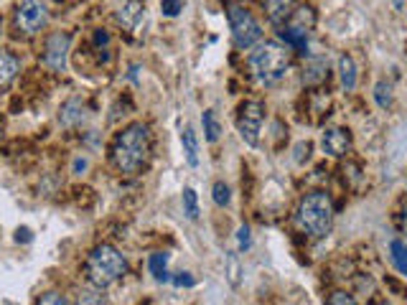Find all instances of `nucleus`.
I'll return each mask as SVG.
<instances>
[{
	"mask_svg": "<svg viewBox=\"0 0 407 305\" xmlns=\"http://www.w3.org/2000/svg\"><path fill=\"white\" fill-rule=\"evenodd\" d=\"M112 163L122 176H140L151 160V130L143 123L122 128L112 140Z\"/></svg>",
	"mask_w": 407,
	"mask_h": 305,
	"instance_id": "obj_1",
	"label": "nucleus"
},
{
	"mask_svg": "<svg viewBox=\"0 0 407 305\" xmlns=\"http://www.w3.org/2000/svg\"><path fill=\"white\" fill-rule=\"evenodd\" d=\"M296 227L303 234L313 237V239H323L331 234L333 227V204L328 194L323 191H311L301 199L296 209Z\"/></svg>",
	"mask_w": 407,
	"mask_h": 305,
	"instance_id": "obj_2",
	"label": "nucleus"
},
{
	"mask_svg": "<svg viewBox=\"0 0 407 305\" xmlns=\"http://www.w3.org/2000/svg\"><path fill=\"white\" fill-rule=\"evenodd\" d=\"M250 69L265 87H273L291 69V48L278 41H260L250 53Z\"/></svg>",
	"mask_w": 407,
	"mask_h": 305,
	"instance_id": "obj_3",
	"label": "nucleus"
},
{
	"mask_svg": "<svg viewBox=\"0 0 407 305\" xmlns=\"http://www.w3.org/2000/svg\"><path fill=\"white\" fill-rule=\"evenodd\" d=\"M84 275L92 288L105 290L115 285L120 277L128 275V262L120 254V249H115L112 244H99L89 252L87 262H84Z\"/></svg>",
	"mask_w": 407,
	"mask_h": 305,
	"instance_id": "obj_4",
	"label": "nucleus"
},
{
	"mask_svg": "<svg viewBox=\"0 0 407 305\" xmlns=\"http://www.w3.org/2000/svg\"><path fill=\"white\" fill-rule=\"evenodd\" d=\"M227 21H229V29H232V38L237 48H252L260 43L262 29L247 8L232 3V6L227 8Z\"/></svg>",
	"mask_w": 407,
	"mask_h": 305,
	"instance_id": "obj_5",
	"label": "nucleus"
},
{
	"mask_svg": "<svg viewBox=\"0 0 407 305\" xmlns=\"http://www.w3.org/2000/svg\"><path fill=\"white\" fill-rule=\"evenodd\" d=\"M49 24V6L44 0H21L13 13V29L18 36L31 38Z\"/></svg>",
	"mask_w": 407,
	"mask_h": 305,
	"instance_id": "obj_6",
	"label": "nucleus"
},
{
	"mask_svg": "<svg viewBox=\"0 0 407 305\" xmlns=\"http://www.w3.org/2000/svg\"><path fill=\"white\" fill-rule=\"evenodd\" d=\"M262 120H265V107L257 100H247L239 105L237 110V130L242 140L247 145L255 148L260 143V130H262Z\"/></svg>",
	"mask_w": 407,
	"mask_h": 305,
	"instance_id": "obj_7",
	"label": "nucleus"
},
{
	"mask_svg": "<svg viewBox=\"0 0 407 305\" xmlns=\"http://www.w3.org/2000/svg\"><path fill=\"white\" fill-rule=\"evenodd\" d=\"M69 48H71V36L69 33H51L46 38V51H44V64L51 71H64L66 69V59H69Z\"/></svg>",
	"mask_w": 407,
	"mask_h": 305,
	"instance_id": "obj_8",
	"label": "nucleus"
},
{
	"mask_svg": "<svg viewBox=\"0 0 407 305\" xmlns=\"http://www.w3.org/2000/svg\"><path fill=\"white\" fill-rule=\"evenodd\" d=\"M321 145L331 158H343L351 150V133L346 128H328L321 138Z\"/></svg>",
	"mask_w": 407,
	"mask_h": 305,
	"instance_id": "obj_9",
	"label": "nucleus"
},
{
	"mask_svg": "<svg viewBox=\"0 0 407 305\" xmlns=\"http://www.w3.org/2000/svg\"><path fill=\"white\" fill-rule=\"evenodd\" d=\"M262 8H265V16L270 18V24L285 26L298 8V0H262Z\"/></svg>",
	"mask_w": 407,
	"mask_h": 305,
	"instance_id": "obj_10",
	"label": "nucleus"
},
{
	"mask_svg": "<svg viewBox=\"0 0 407 305\" xmlns=\"http://www.w3.org/2000/svg\"><path fill=\"white\" fill-rule=\"evenodd\" d=\"M143 13H146V8H143V3H140V0H128V3H125V6L115 13V21L125 31H135L140 21H143Z\"/></svg>",
	"mask_w": 407,
	"mask_h": 305,
	"instance_id": "obj_11",
	"label": "nucleus"
},
{
	"mask_svg": "<svg viewBox=\"0 0 407 305\" xmlns=\"http://www.w3.org/2000/svg\"><path fill=\"white\" fill-rule=\"evenodd\" d=\"M328 76V61L323 56H313V59L306 61V69H303V84L306 87H318L326 82Z\"/></svg>",
	"mask_w": 407,
	"mask_h": 305,
	"instance_id": "obj_12",
	"label": "nucleus"
},
{
	"mask_svg": "<svg viewBox=\"0 0 407 305\" xmlns=\"http://www.w3.org/2000/svg\"><path fill=\"white\" fill-rule=\"evenodd\" d=\"M21 71V61L18 56H13L11 51H3L0 48V89H8L13 84V79Z\"/></svg>",
	"mask_w": 407,
	"mask_h": 305,
	"instance_id": "obj_13",
	"label": "nucleus"
},
{
	"mask_svg": "<svg viewBox=\"0 0 407 305\" xmlns=\"http://www.w3.org/2000/svg\"><path fill=\"white\" fill-rule=\"evenodd\" d=\"M285 26H291V29L308 36V31H313V26H316V11L311 6H298Z\"/></svg>",
	"mask_w": 407,
	"mask_h": 305,
	"instance_id": "obj_14",
	"label": "nucleus"
},
{
	"mask_svg": "<svg viewBox=\"0 0 407 305\" xmlns=\"http://www.w3.org/2000/svg\"><path fill=\"white\" fill-rule=\"evenodd\" d=\"M278 36H280V41H285V46L288 48H296V51H301V53H308V36L306 33L291 29V26H280Z\"/></svg>",
	"mask_w": 407,
	"mask_h": 305,
	"instance_id": "obj_15",
	"label": "nucleus"
},
{
	"mask_svg": "<svg viewBox=\"0 0 407 305\" xmlns=\"http://www.w3.org/2000/svg\"><path fill=\"white\" fill-rule=\"evenodd\" d=\"M81 120H84V102L76 100V97L66 102V105L61 107V112H59V123L64 125V128H74Z\"/></svg>",
	"mask_w": 407,
	"mask_h": 305,
	"instance_id": "obj_16",
	"label": "nucleus"
},
{
	"mask_svg": "<svg viewBox=\"0 0 407 305\" xmlns=\"http://www.w3.org/2000/svg\"><path fill=\"white\" fill-rule=\"evenodd\" d=\"M338 79H341V87L346 89V92H351V89L356 87V66L349 53H341V56H338Z\"/></svg>",
	"mask_w": 407,
	"mask_h": 305,
	"instance_id": "obj_17",
	"label": "nucleus"
},
{
	"mask_svg": "<svg viewBox=\"0 0 407 305\" xmlns=\"http://www.w3.org/2000/svg\"><path fill=\"white\" fill-rule=\"evenodd\" d=\"M181 143H184V152H186L189 165L196 168L199 165V140H196V133H194L191 125L184 128V133H181Z\"/></svg>",
	"mask_w": 407,
	"mask_h": 305,
	"instance_id": "obj_18",
	"label": "nucleus"
},
{
	"mask_svg": "<svg viewBox=\"0 0 407 305\" xmlns=\"http://www.w3.org/2000/svg\"><path fill=\"white\" fill-rule=\"evenodd\" d=\"M224 275H227L232 288H239V282H242V264H239L237 252L224 254Z\"/></svg>",
	"mask_w": 407,
	"mask_h": 305,
	"instance_id": "obj_19",
	"label": "nucleus"
},
{
	"mask_svg": "<svg viewBox=\"0 0 407 305\" xmlns=\"http://www.w3.org/2000/svg\"><path fill=\"white\" fill-rule=\"evenodd\" d=\"M201 123H204V135H206V140H209V143L219 140L221 125H219V120H216V112L214 110H206L201 115Z\"/></svg>",
	"mask_w": 407,
	"mask_h": 305,
	"instance_id": "obj_20",
	"label": "nucleus"
},
{
	"mask_svg": "<svg viewBox=\"0 0 407 305\" xmlns=\"http://www.w3.org/2000/svg\"><path fill=\"white\" fill-rule=\"evenodd\" d=\"M151 272H153V277L156 280H161V282H169L171 280V275H169V270H166V264H169V254L166 252H156V254H151Z\"/></svg>",
	"mask_w": 407,
	"mask_h": 305,
	"instance_id": "obj_21",
	"label": "nucleus"
},
{
	"mask_svg": "<svg viewBox=\"0 0 407 305\" xmlns=\"http://www.w3.org/2000/svg\"><path fill=\"white\" fill-rule=\"evenodd\" d=\"M390 249H392V262H395V267L407 277V244L400 239H395L390 244Z\"/></svg>",
	"mask_w": 407,
	"mask_h": 305,
	"instance_id": "obj_22",
	"label": "nucleus"
},
{
	"mask_svg": "<svg viewBox=\"0 0 407 305\" xmlns=\"http://www.w3.org/2000/svg\"><path fill=\"white\" fill-rule=\"evenodd\" d=\"M374 102H377L382 110H390L392 107V84L390 82H377V87H374Z\"/></svg>",
	"mask_w": 407,
	"mask_h": 305,
	"instance_id": "obj_23",
	"label": "nucleus"
},
{
	"mask_svg": "<svg viewBox=\"0 0 407 305\" xmlns=\"http://www.w3.org/2000/svg\"><path fill=\"white\" fill-rule=\"evenodd\" d=\"M184 214H186L191 222L199 219V199H196V191H194V188H186V191H184Z\"/></svg>",
	"mask_w": 407,
	"mask_h": 305,
	"instance_id": "obj_24",
	"label": "nucleus"
},
{
	"mask_svg": "<svg viewBox=\"0 0 407 305\" xmlns=\"http://www.w3.org/2000/svg\"><path fill=\"white\" fill-rule=\"evenodd\" d=\"M76 305H107L102 290H81L79 298H76Z\"/></svg>",
	"mask_w": 407,
	"mask_h": 305,
	"instance_id": "obj_25",
	"label": "nucleus"
},
{
	"mask_svg": "<svg viewBox=\"0 0 407 305\" xmlns=\"http://www.w3.org/2000/svg\"><path fill=\"white\" fill-rule=\"evenodd\" d=\"M211 196H214L216 206H229V201H232V191H229L227 183H221V181L214 183V188H211Z\"/></svg>",
	"mask_w": 407,
	"mask_h": 305,
	"instance_id": "obj_26",
	"label": "nucleus"
},
{
	"mask_svg": "<svg viewBox=\"0 0 407 305\" xmlns=\"http://www.w3.org/2000/svg\"><path fill=\"white\" fill-rule=\"evenodd\" d=\"M326 305H359L354 298H351L349 293H343V290H336V293H331L328 298H326Z\"/></svg>",
	"mask_w": 407,
	"mask_h": 305,
	"instance_id": "obj_27",
	"label": "nucleus"
},
{
	"mask_svg": "<svg viewBox=\"0 0 407 305\" xmlns=\"http://www.w3.org/2000/svg\"><path fill=\"white\" fill-rule=\"evenodd\" d=\"M161 11H163V16L176 18L181 11H184V0H161Z\"/></svg>",
	"mask_w": 407,
	"mask_h": 305,
	"instance_id": "obj_28",
	"label": "nucleus"
},
{
	"mask_svg": "<svg viewBox=\"0 0 407 305\" xmlns=\"http://www.w3.org/2000/svg\"><path fill=\"white\" fill-rule=\"evenodd\" d=\"M36 305H69V300H66L61 293H54V290H51V293L41 295L39 303H36Z\"/></svg>",
	"mask_w": 407,
	"mask_h": 305,
	"instance_id": "obj_29",
	"label": "nucleus"
},
{
	"mask_svg": "<svg viewBox=\"0 0 407 305\" xmlns=\"http://www.w3.org/2000/svg\"><path fill=\"white\" fill-rule=\"evenodd\" d=\"M237 244L242 252H247L252 247V237H250V227H239L237 229Z\"/></svg>",
	"mask_w": 407,
	"mask_h": 305,
	"instance_id": "obj_30",
	"label": "nucleus"
},
{
	"mask_svg": "<svg viewBox=\"0 0 407 305\" xmlns=\"http://www.w3.org/2000/svg\"><path fill=\"white\" fill-rule=\"evenodd\" d=\"M341 173H349L351 188H356V186H359L361 173H359V165H356V163H346V165H343V170H341Z\"/></svg>",
	"mask_w": 407,
	"mask_h": 305,
	"instance_id": "obj_31",
	"label": "nucleus"
},
{
	"mask_svg": "<svg viewBox=\"0 0 407 305\" xmlns=\"http://www.w3.org/2000/svg\"><path fill=\"white\" fill-rule=\"evenodd\" d=\"M171 280H174L179 288H191V285H194V277L189 275V272H179V275L171 277Z\"/></svg>",
	"mask_w": 407,
	"mask_h": 305,
	"instance_id": "obj_32",
	"label": "nucleus"
},
{
	"mask_svg": "<svg viewBox=\"0 0 407 305\" xmlns=\"http://www.w3.org/2000/svg\"><path fill=\"white\" fill-rule=\"evenodd\" d=\"M397 227H400L402 237H405V239H407V204L402 206V212L397 214Z\"/></svg>",
	"mask_w": 407,
	"mask_h": 305,
	"instance_id": "obj_33",
	"label": "nucleus"
},
{
	"mask_svg": "<svg viewBox=\"0 0 407 305\" xmlns=\"http://www.w3.org/2000/svg\"><path fill=\"white\" fill-rule=\"evenodd\" d=\"M16 242H31V229H18L16 232Z\"/></svg>",
	"mask_w": 407,
	"mask_h": 305,
	"instance_id": "obj_34",
	"label": "nucleus"
},
{
	"mask_svg": "<svg viewBox=\"0 0 407 305\" xmlns=\"http://www.w3.org/2000/svg\"><path fill=\"white\" fill-rule=\"evenodd\" d=\"M94 41H97V43H107V41H110V36H107L105 31H97V33H94Z\"/></svg>",
	"mask_w": 407,
	"mask_h": 305,
	"instance_id": "obj_35",
	"label": "nucleus"
},
{
	"mask_svg": "<svg viewBox=\"0 0 407 305\" xmlns=\"http://www.w3.org/2000/svg\"><path fill=\"white\" fill-rule=\"evenodd\" d=\"M87 168V158H76L74 160V173H79V170Z\"/></svg>",
	"mask_w": 407,
	"mask_h": 305,
	"instance_id": "obj_36",
	"label": "nucleus"
},
{
	"mask_svg": "<svg viewBox=\"0 0 407 305\" xmlns=\"http://www.w3.org/2000/svg\"><path fill=\"white\" fill-rule=\"evenodd\" d=\"M0 140H3V125H0Z\"/></svg>",
	"mask_w": 407,
	"mask_h": 305,
	"instance_id": "obj_37",
	"label": "nucleus"
},
{
	"mask_svg": "<svg viewBox=\"0 0 407 305\" xmlns=\"http://www.w3.org/2000/svg\"><path fill=\"white\" fill-rule=\"evenodd\" d=\"M0 33H3V18H0Z\"/></svg>",
	"mask_w": 407,
	"mask_h": 305,
	"instance_id": "obj_38",
	"label": "nucleus"
},
{
	"mask_svg": "<svg viewBox=\"0 0 407 305\" xmlns=\"http://www.w3.org/2000/svg\"><path fill=\"white\" fill-rule=\"evenodd\" d=\"M382 305H390V303H382Z\"/></svg>",
	"mask_w": 407,
	"mask_h": 305,
	"instance_id": "obj_39",
	"label": "nucleus"
}]
</instances>
